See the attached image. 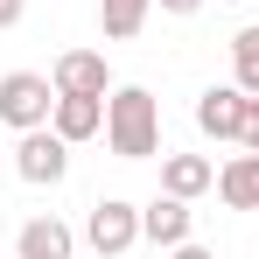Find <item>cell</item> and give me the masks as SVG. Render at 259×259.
<instances>
[{
	"instance_id": "obj_17",
	"label": "cell",
	"mask_w": 259,
	"mask_h": 259,
	"mask_svg": "<svg viewBox=\"0 0 259 259\" xmlns=\"http://www.w3.org/2000/svg\"><path fill=\"white\" fill-rule=\"evenodd\" d=\"M154 7H168V14H196L203 0H154Z\"/></svg>"
},
{
	"instance_id": "obj_6",
	"label": "cell",
	"mask_w": 259,
	"mask_h": 259,
	"mask_svg": "<svg viewBox=\"0 0 259 259\" xmlns=\"http://www.w3.org/2000/svg\"><path fill=\"white\" fill-rule=\"evenodd\" d=\"M238 119H245V91L238 84H210L196 98V126L210 133V140H238Z\"/></svg>"
},
{
	"instance_id": "obj_1",
	"label": "cell",
	"mask_w": 259,
	"mask_h": 259,
	"mask_svg": "<svg viewBox=\"0 0 259 259\" xmlns=\"http://www.w3.org/2000/svg\"><path fill=\"white\" fill-rule=\"evenodd\" d=\"M105 147H112L119 161L161 154V105H154V91L112 84V98H105Z\"/></svg>"
},
{
	"instance_id": "obj_16",
	"label": "cell",
	"mask_w": 259,
	"mask_h": 259,
	"mask_svg": "<svg viewBox=\"0 0 259 259\" xmlns=\"http://www.w3.org/2000/svg\"><path fill=\"white\" fill-rule=\"evenodd\" d=\"M168 259H217V252H203V245H189V238H182V245H168Z\"/></svg>"
},
{
	"instance_id": "obj_12",
	"label": "cell",
	"mask_w": 259,
	"mask_h": 259,
	"mask_svg": "<svg viewBox=\"0 0 259 259\" xmlns=\"http://www.w3.org/2000/svg\"><path fill=\"white\" fill-rule=\"evenodd\" d=\"M147 7H154V0H98V28H105L112 42H133V35L147 28Z\"/></svg>"
},
{
	"instance_id": "obj_2",
	"label": "cell",
	"mask_w": 259,
	"mask_h": 259,
	"mask_svg": "<svg viewBox=\"0 0 259 259\" xmlns=\"http://www.w3.org/2000/svg\"><path fill=\"white\" fill-rule=\"evenodd\" d=\"M49 112H56V84H49V77H35V70H7V77H0V119L14 133L49 126Z\"/></svg>"
},
{
	"instance_id": "obj_15",
	"label": "cell",
	"mask_w": 259,
	"mask_h": 259,
	"mask_svg": "<svg viewBox=\"0 0 259 259\" xmlns=\"http://www.w3.org/2000/svg\"><path fill=\"white\" fill-rule=\"evenodd\" d=\"M21 14H28V0H0V28H14Z\"/></svg>"
},
{
	"instance_id": "obj_13",
	"label": "cell",
	"mask_w": 259,
	"mask_h": 259,
	"mask_svg": "<svg viewBox=\"0 0 259 259\" xmlns=\"http://www.w3.org/2000/svg\"><path fill=\"white\" fill-rule=\"evenodd\" d=\"M231 84L259 98V28H238L231 35Z\"/></svg>"
},
{
	"instance_id": "obj_18",
	"label": "cell",
	"mask_w": 259,
	"mask_h": 259,
	"mask_svg": "<svg viewBox=\"0 0 259 259\" xmlns=\"http://www.w3.org/2000/svg\"><path fill=\"white\" fill-rule=\"evenodd\" d=\"M231 7H238V0H231Z\"/></svg>"
},
{
	"instance_id": "obj_10",
	"label": "cell",
	"mask_w": 259,
	"mask_h": 259,
	"mask_svg": "<svg viewBox=\"0 0 259 259\" xmlns=\"http://www.w3.org/2000/svg\"><path fill=\"white\" fill-rule=\"evenodd\" d=\"M140 238H154V245H182V238H189V203L161 189V196L140 210Z\"/></svg>"
},
{
	"instance_id": "obj_3",
	"label": "cell",
	"mask_w": 259,
	"mask_h": 259,
	"mask_svg": "<svg viewBox=\"0 0 259 259\" xmlns=\"http://www.w3.org/2000/svg\"><path fill=\"white\" fill-rule=\"evenodd\" d=\"M84 238H91V252H105V259H119L140 245V203H126V196H98L84 217Z\"/></svg>"
},
{
	"instance_id": "obj_8",
	"label": "cell",
	"mask_w": 259,
	"mask_h": 259,
	"mask_svg": "<svg viewBox=\"0 0 259 259\" xmlns=\"http://www.w3.org/2000/svg\"><path fill=\"white\" fill-rule=\"evenodd\" d=\"M161 189L182 196V203H196L203 189H217V168L203 161V154H161Z\"/></svg>"
},
{
	"instance_id": "obj_9",
	"label": "cell",
	"mask_w": 259,
	"mask_h": 259,
	"mask_svg": "<svg viewBox=\"0 0 259 259\" xmlns=\"http://www.w3.org/2000/svg\"><path fill=\"white\" fill-rule=\"evenodd\" d=\"M49 126H56L70 147H77V140H91V133H105V98H63V91H56Z\"/></svg>"
},
{
	"instance_id": "obj_14",
	"label": "cell",
	"mask_w": 259,
	"mask_h": 259,
	"mask_svg": "<svg viewBox=\"0 0 259 259\" xmlns=\"http://www.w3.org/2000/svg\"><path fill=\"white\" fill-rule=\"evenodd\" d=\"M238 147L245 154H259V98L245 91V119H238Z\"/></svg>"
},
{
	"instance_id": "obj_4",
	"label": "cell",
	"mask_w": 259,
	"mask_h": 259,
	"mask_svg": "<svg viewBox=\"0 0 259 259\" xmlns=\"http://www.w3.org/2000/svg\"><path fill=\"white\" fill-rule=\"evenodd\" d=\"M14 175L35 182V189L63 182V175H70V140H63L56 126H28V133H21V147H14Z\"/></svg>"
},
{
	"instance_id": "obj_5",
	"label": "cell",
	"mask_w": 259,
	"mask_h": 259,
	"mask_svg": "<svg viewBox=\"0 0 259 259\" xmlns=\"http://www.w3.org/2000/svg\"><path fill=\"white\" fill-rule=\"evenodd\" d=\"M49 84L63 91V98H112V70H105L98 49H63L56 70H49Z\"/></svg>"
},
{
	"instance_id": "obj_11",
	"label": "cell",
	"mask_w": 259,
	"mask_h": 259,
	"mask_svg": "<svg viewBox=\"0 0 259 259\" xmlns=\"http://www.w3.org/2000/svg\"><path fill=\"white\" fill-rule=\"evenodd\" d=\"M217 196H224L231 210H259V154L224 161V168H217Z\"/></svg>"
},
{
	"instance_id": "obj_7",
	"label": "cell",
	"mask_w": 259,
	"mask_h": 259,
	"mask_svg": "<svg viewBox=\"0 0 259 259\" xmlns=\"http://www.w3.org/2000/svg\"><path fill=\"white\" fill-rule=\"evenodd\" d=\"M70 245H77V231L63 217H28L14 238V259H70Z\"/></svg>"
}]
</instances>
